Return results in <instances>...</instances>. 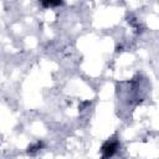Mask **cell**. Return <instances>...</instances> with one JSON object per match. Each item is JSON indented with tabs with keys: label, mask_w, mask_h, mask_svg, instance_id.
<instances>
[{
	"label": "cell",
	"mask_w": 159,
	"mask_h": 159,
	"mask_svg": "<svg viewBox=\"0 0 159 159\" xmlns=\"http://www.w3.org/2000/svg\"><path fill=\"white\" fill-rule=\"evenodd\" d=\"M118 147H119V143L118 140H107L103 143L102 145V159H108L111 157H113L116 154V152L118 150Z\"/></svg>",
	"instance_id": "obj_1"
},
{
	"label": "cell",
	"mask_w": 159,
	"mask_h": 159,
	"mask_svg": "<svg viewBox=\"0 0 159 159\" xmlns=\"http://www.w3.org/2000/svg\"><path fill=\"white\" fill-rule=\"evenodd\" d=\"M42 147H43V143H42V142H36V143H34V144H30V145L27 147V153L32 155V154L37 153Z\"/></svg>",
	"instance_id": "obj_2"
},
{
	"label": "cell",
	"mask_w": 159,
	"mask_h": 159,
	"mask_svg": "<svg viewBox=\"0 0 159 159\" xmlns=\"http://www.w3.org/2000/svg\"><path fill=\"white\" fill-rule=\"evenodd\" d=\"M41 4H42V6L48 7V6H57V5H61L62 1H42Z\"/></svg>",
	"instance_id": "obj_3"
}]
</instances>
